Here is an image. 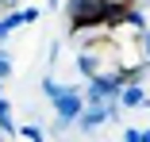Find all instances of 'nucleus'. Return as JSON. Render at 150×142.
I'll return each mask as SVG.
<instances>
[{"mask_svg": "<svg viewBox=\"0 0 150 142\" xmlns=\"http://www.w3.org/2000/svg\"><path fill=\"white\" fill-rule=\"evenodd\" d=\"M4 73H8V58L0 54V77H4Z\"/></svg>", "mask_w": 150, "mask_h": 142, "instance_id": "f03ea898", "label": "nucleus"}, {"mask_svg": "<svg viewBox=\"0 0 150 142\" xmlns=\"http://www.w3.org/2000/svg\"><path fill=\"white\" fill-rule=\"evenodd\" d=\"M58 108H62V115H73V111H77V100L69 96V100H62V104H58Z\"/></svg>", "mask_w": 150, "mask_h": 142, "instance_id": "f257e3e1", "label": "nucleus"}]
</instances>
